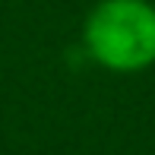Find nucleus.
<instances>
[{
	"instance_id": "f257e3e1",
	"label": "nucleus",
	"mask_w": 155,
	"mask_h": 155,
	"mask_svg": "<svg viewBox=\"0 0 155 155\" xmlns=\"http://www.w3.org/2000/svg\"><path fill=\"white\" fill-rule=\"evenodd\" d=\"M89 57L114 73L155 63V6L149 0H101L82 25Z\"/></svg>"
}]
</instances>
